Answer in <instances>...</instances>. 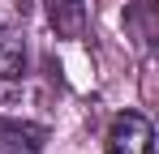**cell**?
<instances>
[{"label": "cell", "mask_w": 159, "mask_h": 154, "mask_svg": "<svg viewBox=\"0 0 159 154\" xmlns=\"http://www.w3.org/2000/svg\"><path fill=\"white\" fill-rule=\"evenodd\" d=\"M48 9H52V17H56V13H78L82 0H48Z\"/></svg>", "instance_id": "277c9868"}, {"label": "cell", "mask_w": 159, "mask_h": 154, "mask_svg": "<svg viewBox=\"0 0 159 154\" xmlns=\"http://www.w3.org/2000/svg\"><path fill=\"white\" fill-rule=\"evenodd\" d=\"M22 137H26L22 124H4L0 120V154H39V150H30V146H17Z\"/></svg>", "instance_id": "3957f363"}, {"label": "cell", "mask_w": 159, "mask_h": 154, "mask_svg": "<svg viewBox=\"0 0 159 154\" xmlns=\"http://www.w3.org/2000/svg\"><path fill=\"white\" fill-rule=\"evenodd\" d=\"M107 154H155V128L146 116L125 111L107 128Z\"/></svg>", "instance_id": "6da1fadb"}, {"label": "cell", "mask_w": 159, "mask_h": 154, "mask_svg": "<svg viewBox=\"0 0 159 154\" xmlns=\"http://www.w3.org/2000/svg\"><path fill=\"white\" fill-rule=\"evenodd\" d=\"M26 73V34L22 26L0 22V81H17Z\"/></svg>", "instance_id": "7a4b0ae2"}]
</instances>
